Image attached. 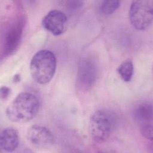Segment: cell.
<instances>
[{"instance_id": "cell-13", "label": "cell", "mask_w": 153, "mask_h": 153, "mask_svg": "<svg viewBox=\"0 0 153 153\" xmlns=\"http://www.w3.org/2000/svg\"><path fill=\"white\" fill-rule=\"evenodd\" d=\"M1 97L2 99H6L11 93L10 88L7 86H2L1 87Z\"/></svg>"}, {"instance_id": "cell-5", "label": "cell", "mask_w": 153, "mask_h": 153, "mask_svg": "<svg viewBox=\"0 0 153 153\" xmlns=\"http://www.w3.org/2000/svg\"><path fill=\"white\" fill-rule=\"evenodd\" d=\"M25 23V19L19 17L11 22L5 29L2 43V54L5 57L14 53L19 47Z\"/></svg>"}, {"instance_id": "cell-7", "label": "cell", "mask_w": 153, "mask_h": 153, "mask_svg": "<svg viewBox=\"0 0 153 153\" xmlns=\"http://www.w3.org/2000/svg\"><path fill=\"white\" fill-rule=\"evenodd\" d=\"M135 121L139 124L142 135L148 139H152V107L149 103L137 105L133 111Z\"/></svg>"}, {"instance_id": "cell-1", "label": "cell", "mask_w": 153, "mask_h": 153, "mask_svg": "<svg viewBox=\"0 0 153 153\" xmlns=\"http://www.w3.org/2000/svg\"><path fill=\"white\" fill-rule=\"evenodd\" d=\"M39 102L33 94L22 92L19 94L6 109L8 118L15 123H26L33 118L38 112Z\"/></svg>"}, {"instance_id": "cell-4", "label": "cell", "mask_w": 153, "mask_h": 153, "mask_svg": "<svg viewBox=\"0 0 153 153\" xmlns=\"http://www.w3.org/2000/svg\"><path fill=\"white\" fill-rule=\"evenodd\" d=\"M129 19L132 26L137 30H142L148 28L152 22L153 1H132L129 9Z\"/></svg>"}, {"instance_id": "cell-3", "label": "cell", "mask_w": 153, "mask_h": 153, "mask_svg": "<svg viewBox=\"0 0 153 153\" xmlns=\"http://www.w3.org/2000/svg\"><path fill=\"white\" fill-rule=\"evenodd\" d=\"M116 123V117L112 111L105 109L95 111L89 121L91 137L97 142L105 141L114 131Z\"/></svg>"}, {"instance_id": "cell-10", "label": "cell", "mask_w": 153, "mask_h": 153, "mask_svg": "<svg viewBox=\"0 0 153 153\" xmlns=\"http://www.w3.org/2000/svg\"><path fill=\"white\" fill-rule=\"evenodd\" d=\"M19 136L18 131L13 127L5 128L0 135V148L5 152H12L18 146Z\"/></svg>"}, {"instance_id": "cell-11", "label": "cell", "mask_w": 153, "mask_h": 153, "mask_svg": "<svg viewBox=\"0 0 153 153\" xmlns=\"http://www.w3.org/2000/svg\"><path fill=\"white\" fill-rule=\"evenodd\" d=\"M120 78L125 82H129L133 74V65L131 60H126L122 62L117 69Z\"/></svg>"}, {"instance_id": "cell-8", "label": "cell", "mask_w": 153, "mask_h": 153, "mask_svg": "<svg viewBox=\"0 0 153 153\" xmlns=\"http://www.w3.org/2000/svg\"><path fill=\"white\" fill-rule=\"evenodd\" d=\"M26 137L28 141L37 148H48L54 143L53 133L48 128L41 125L30 126L27 130Z\"/></svg>"}, {"instance_id": "cell-2", "label": "cell", "mask_w": 153, "mask_h": 153, "mask_svg": "<svg viewBox=\"0 0 153 153\" xmlns=\"http://www.w3.org/2000/svg\"><path fill=\"white\" fill-rule=\"evenodd\" d=\"M56 69V59L54 53L48 50L38 51L30 63L32 78L38 84H45L53 77Z\"/></svg>"}, {"instance_id": "cell-14", "label": "cell", "mask_w": 153, "mask_h": 153, "mask_svg": "<svg viewBox=\"0 0 153 153\" xmlns=\"http://www.w3.org/2000/svg\"><path fill=\"white\" fill-rule=\"evenodd\" d=\"M69 5L71 8H77L81 5L82 2L81 1H69Z\"/></svg>"}, {"instance_id": "cell-9", "label": "cell", "mask_w": 153, "mask_h": 153, "mask_svg": "<svg viewBox=\"0 0 153 153\" xmlns=\"http://www.w3.org/2000/svg\"><path fill=\"white\" fill-rule=\"evenodd\" d=\"M66 24V14L58 10L50 11L42 20L44 28L55 36L60 35L64 32Z\"/></svg>"}, {"instance_id": "cell-6", "label": "cell", "mask_w": 153, "mask_h": 153, "mask_svg": "<svg viewBox=\"0 0 153 153\" xmlns=\"http://www.w3.org/2000/svg\"><path fill=\"white\" fill-rule=\"evenodd\" d=\"M98 66L94 59L90 57L83 58L79 62L78 69L76 85L82 90H90L98 77Z\"/></svg>"}, {"instance_id": "cell-12", "label": "cell", "mask_w": 153, "mask_h": 153, "mask_svg": "<svg viewBox=\"0 0 153 153\" xmlns=\"http://www.w3.org/2000/svg\"><path fill=\"white\" fill-rule=\"evenodd\" d=\"M120 1H103L100 3V10L101 12L105 15H109L114 13L120 7Z\"/></svg>"}]
</instances>
